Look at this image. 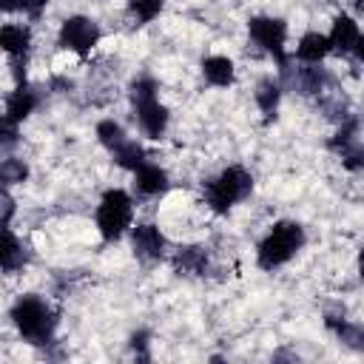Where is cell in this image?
Masks as SVG:
<instances>
[{
  "label": "cell",
  "instance_id": "6da1fadb",
  "mask_svg": "<svg viewBox=\"0 0 364 364\" xmlns=\"http://www.w3.org/2000/svg\"><path fill=\"white\" fill-rule=\"evenodd\" d=\"M304 245V228L299 222H290V219H282L276 222L267 236L259 242V250H256V262L262 270H276L282 264H287Z\"/></svg>",
  "mask_w": 364,
  "mask_h": 364
},
{
  "label": "cell",
  "instance_id": "7a4b0ae2",
  "mask_svg": "<svg viewBox=\"0 0 364 364\" xmlns=\"http://www.w3.org/2000/svg\"><path fill=\"white\" fill-rule=\"evenodd\" d=\"M11 324L17 327V333L31 341V344H48L51 341V333L57 327V318H54V310L40 299V296H20L14 304H11Z\"/></svg>",
  "mask_w": 364,
  "mask_h": 364
},
{
  "label": "cell",
  "instance_id": "3957f363",
  "mask_svg": "<svg viewBox=\"0 0 364 364\" xmlns=\"http://www.w3.org/2000/svg\"><path fill=\"white\" fill-rule=\"evenodd\" d=\"M253 191V176L242 168V165H230L225 168L216 179L205 182L202 193H205V202L213 213H228L236 202L247 199Z\"/></svg>",
  "mask_w": 364,
  "mask_h": 364
},
{
  "label": "cell",
  "instance_id": "277c9868",
  "mask_svg": "<svg viewBox=\"0 0 364 364\" xmlns=\"http://www.w3.org/2000/svg\"><path fill=\"white\" fill-rule=\"evenodd\" d=\"M131 102L136 111V122L145 136L159 139L168 131V108L156 97V82L151 77H139L131 85Z\"/></svg>",
  "mask_w": 364,
  "mask_h": 364
},
{
  "label": "cell",
  "instance_id": "5b68a950",
  "mask_svg": "<svg viewBox=\"0 0 364 364\" xmlns=\"http://www.w3.org/2000/svg\"><path fill=\"white\" fill-rule=\"evenodd\" d=\"M131 219H134V199L122 191V188H111L102 193L100 199V208H97V228H100V236L105 242H117L128 228H131Z\"/></svg>",
  "mask_w": 364,
  "mask_h": 364
},
{
  "label": "cell",
  "instance_id": "8992f818",
  "mask_svg": "<svg viewBox=\"0 0 364 364\" xmlns=\"http://www.w3.org/2000/svg\"><path fill=\"white\" fill-rule=\"evenodd\" d=\"M57 43L80 57H85L97 43H100V26L91 20V17H82V14H74L68 20H63L60 26V34H57Z\"/></svg>",
  "mask_w": 364,
  "mask_h": 364
},
{
  "label": "cell",
  "instance_id": "52a82bcc",
  "mask_svg": "<svg viewBox=\"0 0 364 364\" xmlns=\"http://www.w3.org/2000/svg\"><path fill=\"white\" fill-rule=\"evenodd\" d=\"M250 40L264 48L267 54H273L282 65H284V40H287V23L279 17H250L247 23Z\"/></svg>",
  "mask_w": 364,
  "mask_h": 364
},
{
  "label": "cell",
  "instance_id": "ba28073f",
  "mask_svg": "<svg viewBox=\"0 0 364 364\" xmlns=\"http://www.w3.org/2000/svg\"><path fill=\"white\" fill-rule=\"evenodd\" d=\"M327 40H330V51H338V54H355L358 60L364 57L361 31H358V23H355L350 14H338V17L333 20V28H330Z\"/></svg>",
  "mask_w": 364,
  "mask_h": 364
},
{
  "label": "cell",
  "instance_id": "9c48e42d",
  "mask_svg": "<svg viewBox=\"0 0 364 364\" xmlns=\"http://www.w3.org/2000/svg\"><path fill=\"white\" fill-rule=\"evenodd\" d=\"M131 245H134V253L139 259H145V262H159L165 256V250H168V242L159 233V228L148 225V222H142V225H136L131 230Z\"/></svg>",
  "mask_w": 364,
  "mask_h": 364
},
{
  "label": "cell",
  "instance_id": "30bf717a",
  "mask_svg": "<svg viewBox=\"0 0 364 364\" xmlns=\"http://www.w3.org/2000/svg\"><path fill=\"white\" fill-rule=\"evenodd\" d=\"M134 188H136L139 196L154 199V196H159V193L168 191V173H165L159 165H154V162L145 159V162L134 171Z\"/></svg>",
  "mask_w": 364,
  "mask_h": 364
},
{
  "label": "cell",
  "instance_id": "8fae6325",
  "mask_svg": "<svg viewBox=\"0 0 364 364\" xmlns=\"http://www.w3.org/2000/svg\"><path fill=\"white\" fill-rule=\"evenodd\" d=\"M28 46H31V31H28V26H20V23H3V26H0V48H3L11 60H26Z\"/></svg>",
  "mask_w": 364,
  "mask_h": 364
},
{
  "label": "cell",
  "instance_id": "7c38bea8",
  "mask_svg": "<svg viewBox=\"0 0 364 364\" xmlns=\"http://www.w3.org/2000/svg\"><path fill=\"white\" fill-rule=\"evenodd\" d=\"M26 264V250L20 245V239L9 230V225L0 222V270L14 273Z\"/></svg>",
  "mask_w": 364,
  "mask_h": 364
},
{
  "label": "cell",
  "instance_id": "4fadbf2b",
  "mask_svg": "<svg viewBox=\"0 0 364 364\" xmlns=\"http://www.w3.org/2000/svg\"><path fill=\"white\" fill-rule=\"evenodd\" d=\"M37 102H40V97H37V91L34 88H28L26 82H20L11 94H9V100H6V117H11L14 122H23L34 108H37Z\"/></svg>",
  "mask_w": 364,
  "mask_h": 364
},
{
  "label": "cell",
  "instance_id": "5bb4252c",
  "mask_svg": "<svg viewBox=\"0 0 364 364\" xmlns=\"http://www.w3.org/2000/svg\"><path fill=\"white\" fill-rule=\"evenodd\" d=\"M202 74H205V80H208L210 85L228 88V85H233V80H236V65H233V60H228V57H222V54H213V57H205V60H202Z\"/></svg>",
  "mask_w": 364,
  "mask_h": 364
},
{
  "label": "cell",
  "instance_id": "9a60e30c",
  "mask_svg": "<svg viewBox=\"0 0 364 364\" xmlns=\"http://www.w3.org/2000/svg\"><path fill=\"white\" fill-rule=\"evenodd\" d=\"M327 54H330V40H327V34H318V31H307L296 46V57L310 65L321 63Z\"/></svg>",
  "mask_w": 364,
  "mask_h": 364
},
{
  "label": "cell",
  "instance_id": "2e32d148",
  "mask_svg": "<svg viewBox=\"0 0 364 364\" xmlns=\"http://www.w3.org/2000/svg\"><path fill=\"white\" fill-rule=\"evenodd\" d=\"M205 267H208V253H205V247L188 245V247H179V250L173 253V270H176V273L199 276V273H205Z\"/></svg>",
  "mask_w": 364,
  "mask_h": 364
},
{
  "label": "cell",
  "instance_id": "e0dca14e",
  "mask_svg": "<svg viewBox=\"0 0 364 364\" xmlns=\"http://www.w3.org/2000/svg\"><path fill=\"white\" fill-rule=\"evenodd\" d=\"M279 97H282V91H279V82L276 80H262L259 85H256V105H259V111L264 114V119H273L276 117V108H279Z\"/></svg>",
  "mask_w": 364,
  "mask_h": 364
},
{
  "label": "cell",
  "instance_id": "ac0fdd59",
  "mask_svg": "<svg viewBox=\"0 0 364 364\" xmlns=\"http://www.w3.org/2000/svg\"><path fill=\"white\" fill-rule=\"evenodd\" d=\"M114 154V162L119 165V168H125V171H136L142 162H145V151H142V145L139 142H134V139H125L117 151H111Z\"/></svg>",
  "mask_w": 364,
  "mask_h": 364
},
{
  "label": "cell",
  "instance_id": "d6986e66",
  "mask_svg": "<svg viewBox=\"0 0 364 364\" xmlns=\"http://www.w3.org/2000/svg\"><path fill=\"white\" fill-rule=\"evenodd\" d=\"M26 176H28V165H26L23 159L9 156V159H3V162H0V191H6V188H11V185L26 182Z\"/></svg>",
  "mask_w": 364,
  "mask_h": 364
},
{
  "label": "cell",
  "instance_id": "ffe728a7",
  "mask_svg": "<svg viewBox=\"0 0 364 364\" xmlns=\"http://www.w3.org/2000/svg\"><path fill=\"white\" fill-rule=\"evenodd\" d=\"M293 82L299 85L301 94H318L321 91V82H324V74H321V68H313L310 63H304V68H299V74L293 77Z\"/></svg>",
  "mask_w": 364,
  "mask_h": 364
},
{
  "label": "cell",
  "instance_id": "44dd1931",
  "mask_svg": "<svg viewBox=\"0 0 364 364\" xmlns=\"http://www.w3.org/2000/svg\"><path fill=\"white\" fill-rule=\"evenodd\" d=\"M97 136H100V142H102L108 151H117V148L128 139L125 131H122V125L114 122V119H102V122L97 125Z\"/></svg>",
  "mask_w": 364,
  "mask_h": 364
},
{
  "label": "cell",
  "instance_id": "7402d4cb",
  "mask_svg": "<svg viewBox=\"0 0 364 364\" xmlns=\"http://www.w3.org/2000/svg\"><path fill=\"white\" fill-rule=\"evenodd\" d=\"M128 9L139 23H151L162 11V0H128Z\"/></svg>",
  "mask_w": 364,
  "mask_h": 364
},
{
  "label": "cell",
  "instance_id": "603a6c76",
  "mask_svg": "<svg viewBox=\"0 0 364 364\" xmlns=\"http://www.w3.org/2000/svg\"><path fill=\"white\" fill-rule=\"evenodd\" d=\"M20 142V122L0 114V148H14Z\"/></svg>",
  "mask_w": 364,
  "mask_h": 364
},
{
  "label": "cell",
  "instance_id": "cb8c5ba5",
  "mask_svg": "<svg viewBox=\"0 0 364 364\" xmlns=\"http://www.w3.org/2000/svg\"><path fill=\"white\" fill-rule=\"evenodd\" d=\"M48 0H17V9H23L28 17H40V11L46 9Z\"/></svg>",
  "mask_w": 364,
  "mask_h": 364
},
{
  "label": "cell",
  "instance_id": "d4e9b609",
  "mask_svg": "<svg viewBox=\"0 0 364 364\" xmlns=\"http://www.w3.org/2000/svg\"><path fill=\"white\" fill-rule=\"evenodd\" d=\"M0 11H17V0H0Z\"/></svg>",
  "mask_w": 364,
  "mask_h": 364
}]
</instances>
